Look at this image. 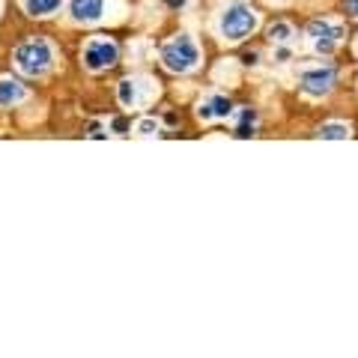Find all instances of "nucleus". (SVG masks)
<instances>
[{
    "instance_id": "f257e3e1",
    "label": "nucleus",
    "mask_w": 358,
    "mask_h": 358,
    "mask_svg": "<svg viewBox=\"0 0 358 358\" xmlns=\"http://www.w3.org/2000/svg\"><path fill=\"white\" fill-rule=\"evenodd\" d=\"M257 24H260V18H257V13L248 6V3H227V9L221 13V21H218V30L224 39L230 42H242L245 36H251V33L257 30Z\"/></svg>"
},
{
    "instance_id": "f03ea898",
    "label": "nucleus",
    "mask_w": 358,
    "mask_h": 358,
    "mask_svg": "<svg viewBox=\"0 0 358 358\" xmlns=\"http://www.w3.org/2000/svg\"><path fill=\"white\" fill-rule=\"evenodd\" d=\"M162 63H164V69H171L176 75H185L200 63V51H197V45L192 42V36L179 33V36H173L162 48Z\"/></svg>"
},
{
    "instance_id": "7ed1b4c3",
    "label": "nucleus",
    "mask_w": 358,
    "mask_h": 358,
    "mask_svg": "<svg viewBox=\"0 0 358 358\" xmlns=\"http://www.w3.org/2000/svg\"><path fill=\"white\" fill-rule=\"evenodd\" d=\"M51 60H54V51H51V45L45 39L21 42L15 48V66L24 75H42L51 66Z\"/></svg>"
},
{
    "instance_id": "20e7f679",
    "label": "nucleus",
    "mask_w": 358,
    "mask_h": 358,
    "mask_svg": "<svg viewBox=\"0 0 358 358\" xmlns=\"http://www.w3.org/2000/svg\"><path fill=\"white\" fill-rule=\"evenodd\" d=\"M308 39L313 45L317 54H331L338 45L343 42V27L338 21H329V18H317L308 24Z\"/></svg>"
},
{
    "instance_id": "39448f33",
    "label": "nucleus",
    "mask_w": 358,
    "mask_h": 358,
    "mask_svg": "<svg viewBox=\"0 0 358 358\" xmlns=\"http://www.w3.org/2000/svg\"><path fill=\"white\" fill-rule=\"evenodd\" d=\"M117 57H120V51H117V45L110 39H90L87 48H84V66L90 72L110 69V66L117 63Z\"/></svg>"
},
{
    "instance_id": "423d86ee",
    "label": "nucleus",
    "mask_w": 358,
    "mask_h": 358,
    "mask_svg": "<svg viewBox=\"0 0 358 358\" xmlns=\"http://www.w3.org/2000/svg\"><path fill=\"white\" fill-rule=\"evenodd\" d=\"M334 84H338V72H334L331 66H317V69H308L301 75V93H308L313 99L329 96Z\"/></svg>"
},
{
    "instance_id": "0eeeda50",
    "label": "nucleus",
    "mask_w": 358,
    "mask_h": 358,
    "mask_svg": "<svg viewBox=\"0 0 358 358\" xmlns=\"http://www.w3.org/2000/svg\"><path fill=\"white\" fill-rule=\"evenodd\" d=\"M233 114V102L227 96H209L206 102H200L197 108V117L203 122H212V120H227Z\"/></svg>"
},
{
    "instance_id": "6e6552de",
    "label": "nucleus",
    "mask_w": 358,
    "mask_h": 358,
    "mask_svg": "<svg viewBox=\"0 0 358 358\" xmlns=\"http://www.w3.org/2000/svg\"><path fill=\"white\" fill-rule=\"evenodd\" d=\"M69 13L75 21H84V24H90V21H99L105 13V0H72L69 3Z\"/></svg>"
},
{
    "instance_id": "1a4fd4ad",
    "label": "nucleus",
    "mask_w": 358,
    "mask_h": 358,
    "mask_svg": "<svg viewBox=\"0 0 358 358\" xmlns=\"http://www.w3.org/2000/svg\"><path fill=\"white\" fill-rule=\"evenodd\" d=\"M24 99V87L18 81H9V78H0V108H9Z\"/></svg>"
},
{
    "instance_id": "9d476101",
    "label": "nucleus",
    "mask_w": 358,
    "mask_h": 358,
    "mask_svg": "<svg viewBox=\"0 0 358 358\" xmlns=\"http://www.w3.org/2000/svg\"><path fill=\"white\" fill-rule=\"evenodd\" d=\"M60 6V0H24L27 15H51Z\"/></svg>"
},
{
    "instance_id": "9b49d317",
    "label": "nucleus",
    "mask_w": 358,
    "mask_h": 358,
    "mask_svg": "<svg viewBox=\"0 0 358 358\" xmlns=\"http://www.w3.org/2000/svg\"><path fill=\"white\" fill-rule=\"evenodd\" d=\"M317 134L320 138H329V141H341V138H350V126H346V122H326Z\"/></svg>"
},
{
    "instance_id": "f8f14e48",
    "label": "nucleus",
    "mask_w": 358,
    "mask_h": 358,
    "mask_svg": "<svg viewBox=\"0 0 358 358\" xmlns=\"http://www.w3.org/2000/svg\"><path fill=\"white\" fill-rule=\"evenodd\" d=\"M254 129H257V114H254V110H242V122L236 126V131H233V134H236V138H251Z\"/></svg>"
},
{
    "instance_id": "ddd939ff",
    "label": "nucleus",
    "mask_w": 358,
    "mask_h": 358,
    "mask_svg": "<svg viewBox=\"0 0 358 358\" xmlns=\"http://www.w3.org/2000/svg\"><path fill=\"white\" fill-rule=\"evenodd\" d=\"M268 39L272 42H289L293 39V27H289L287 21H278V24H272V30H268Z\"/></svg>"
},
{
    "instance_id": "4468645a",
    "label": "nucleus",
    "mask_w": 358,
    "mask_h": 358,
    "mask_svg": "<svg viewBox=\"0 0 358 358\" xmlns=\"http://www.w3.org/2000/svg\"><path fill=\"white\" fill-rule=\"evenodd\" d=\"M120 102L126 108L134 102V84L131 81H120Z\"/></svg>"
},
{
    "instance_id": "2eb2a0df",
    "label": "nucleus",
    "mask_w": 358,
    "mask_h": 358,
    "mask_svg": "<svg viewBox=\"0 0 358 358\" xmlns=\"http://www.w3.org/2000/svg\"><path fill=\"white\" fill-rule=\"evenodd\" d=\"M138 129H141V134H152V131H159V126H155V122H152V120H143V122H141V126H138Z\"/></svg>"
},
{
    "instance_id": "dca6fc26",
    "label": "nucleus",
    "mask_w": 358,
    "mask_h": 358,
    "mask_svg": "<svg viewBox=\"0 0 358 358\" xmlns=\"http://www.w3.org/2000/svg\"><path fill=\"white\" fill-rule=\"evenodd\" d=\"M346 13L352 18H358V0H346Z\"/></svg>"
},
{
    "instance_id": "f3484780",
    "label": "nucleus",
    "mask_w": 358,
    "mask_h": 358,
    "mask_svg": "<svg viewBox=\"0 0 358 358\" xmlns=\"http://www.w3.org/2000/svg\"><path fill=\"white\" fill-rule=\"evenodd\" d=\"M164 3H167V6H171V9H179V6H185V3H188V0H164Z\"/></svg>"
}]
</instances>
